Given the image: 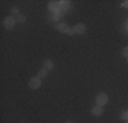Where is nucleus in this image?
<instances>
[{"instance_id":"obj_1","label":"nucleus","mask_w":128,"mask_h":123,"mask_svg":"<svg viewBox=\"0 0 128 123\" xmlns=\"http://www.w3.org/2000/svg\"><path fill=\"white\" fill-rule=\"evenodd\" d=\"M108 102H109V96H108L105 92H101V94H98L95 98V103H96L97 106L103 107L104 105L108 104Z\"/></svg>"},{"instance_id":"obj_2","label":"nucleus","mask_w":128,"mask_h":123,"mask_svg":"<svg viewBox=\"0 0 128 123\" xmlns=\"http://www.w3.org/2000/svg\"><path fill=\"white\" fill-rule=\"evenodd\" d=\"M16 18L14 16H7V17H5V19H4V22H2V25H4V27L5 29H7V30H12V29H14V26H15V24H16Z\"/></svg>"},{"instance_id":"obj_3","label":"nucleus","mask_w":128,"mask_h":123,"mask_svg":"<svg viewBox=\"0 0 128 123\" xmlns=\"http://www.w3.org/2000/svg\"><path fill=\"white\" fill-rule=\"evenodd\" d=\"M47 8H48V10L52 11L55 15L62 13V9H61V6H60L58 1H49L47 5Z\"/></svg>"},{"instance_id":"obj_4","label":"nucleus","mask_w":128,"mask_h":123,"mask_svg":"<svg viewBox=\"0 0 128 123\" xmlns=\"http://www.w3.org/2000/svg\"><path fill=\"white\" fill-rule=\"evenodd\" d=\"M41 79L38 78V76H33L29 80V87L31 89H39L41 87Z\"/></svg>"},{"instance_id":"obj_5","label":"nucleus","mask_w":128,"mask_h":123,"mask_svg":"<svg viewBox=\"0 0 128 123\" xmlns=\"http://www.w3.org/2000/svg\"><path fill=\"white\" fill-rule=\"evenodd\" d=\"M73 30H74V33H77V34H84L86 32L87 27H86V25L84 23H78V24H76L73 26Z\"/></svg>"},{"instance_id":"obj_6","label":"nucleus","mask_w":128,"mask_h":123,"mask_svg":"<svg viewBox=\"0 0 128 123\" xmlns=\"http://www.w3.org/2000/svg\"><path fill=\"white\" fill-rule=\"evenodd\" d=\"M104 113V110L102 106H94L93 108H92V114L94 115V116H101L102 114Z\"/></svg>"},{"instance_id":"obj_7","label":"nucleus","mask_w":128,"mask_h":123,"mask_svg":"<svg viewBox=\"0 0 128 123\" xmlns=\"http://www.w3.org/2000/svg\"><path fill=\"white\" fill-rule=\"evenodd\" d=\"M44 67L48 71H52L55 68V63H54L52 59H45V61H44Z\"/></svg>"},{"instance_id":"obj_8","label":"nucleus","mask_w":128,"mask_h":123,"mask_svg":"<svg viewBox=\"0 0 128 123\" xmlns=\"http://www.w3.org/2000/svg\"><path fill=\"white\" fill-rule=\"evenodd\" d=\"M68 27H69V25H68L66 23H58V24L56 25V29L58 30L61 33H65V32H66Z\"/></svg>"},{"instance_id":"obj_9","label":"nucleus","mask_w":128,"mask_h":123,"mask_svg":"<svg viewBox=\"0 0 128 123\" xmlns=\"http://www.w3.org/2000/svg\"><path fill=\"white\" fill-rule=\"evenodd\" d=\"M47 72H48V70H46L45 67L44 68H40L39 70V72H38V78H40V79H42V78H46L47 76Z\"/></svg>"},{"instance_id":"obj_10","label":"nucleus","mask_w":128,"mask_h":123,"mask_svg":"<svg viewBox=\"0 0 128 123\" xmlns=\"http://www.w3.org/2000/svg\"><path fill=\"white\" fill-rule=\"evenodd\" d=\"M10 14L12 16H18L20 15V8L17 7V6H13V7H10Z\"/></svg>"},{"instance_id":"obj_11","label":"nucleus","mask_w":128,"mask_h":123,"mask_svg":"<svg viewBox=\"0 0 128 123\" xmlns=\"http://www.w3.org/2000/svg\"><path fill=\"white\" fill-rule=\"evenodd\" d=\"M58 3H60V6H61V9H62V11L65 9L66 10L68 8H69V5H70V1H58Z\"/></svg>"},{"instance_id":"obj_12","label":"nucleus","mask_w":128,"mask_h":123,"mask_svg":"<svg viewBox=\"0 0 128 123\" xmlns=\"http://www.w3.org/2000/svg\"><path fill=\"white\" fill-rule=\"evenodd\" d=\"M120 119L122 121H127L128 120V110H125V111H122L121 112V114H120Z\"/></svg>"},{"instance_id":"obj_13","label":"nucleus","mask_w":128,"mask_h":123,"mask_svg":"<svg viewBox=\"0 0 128 123\" xmlns=\"http://www.w3.org/2000/svg\"><path fill=\"white\" fill-rule=\"evenodd\" d=\"M16 21L18 22V23H25V21H26V16L23 15V14H20L18 16L16 17Z\"/></svg>"},{"instance_id":"obj_14","label":"nucleus","mask_w":128,"mask_h":123,"mask_svg":"<svg viewBox=\"0 0 128 123\" xmlns=\"http://www.w3.org/2000/svg\"><path fill=\"white\" fill-rule=\"evenodd\" d=\"M122 56L125 58H127V61H128V46H126V47L122 48Z\"/></svg>"},{"instance_id":"obj_15","label":"nucleus","mask_w":128,"mask_h":123,"mask_svg":"<svg viewBox=\"0 0 128 123\" xmlns=\"http://www.w3.org/2000/svg\"><path fill=\"white\" fill-rule=\"evenodd\" d=\"M65 34H68V35H73V34H74V30H73V27H71V26L68 27Z\"/></svg>"},{"instance_id":"obj_16","label":"nucleus","mask_w":128,"mask_h":123,"mask_svg":"<svg viewBox=\"0 0 128 123\" xmlns=\"http://www.w3.org/2000/svg\"><path fill=\"white\" fill-rule=\"evenodd\" d=\"M121 6H122L124 8L128 9V0H126V1H124V2H122V3H121Z\"/></svg>"},{"instance_id":"obj_17","label":"nucleus","mask_w":128,"mask_h":123,"mask_svg":"<svg viewBox=\"0 0 128 123\" xmlns=\"http://www.w3.org/2000/svg\"><path fill=\"white\" fill-rule=\"evenodd\" d=\"M66 123H72V122H70V121H69V122H66Z\"/></svg>"},{"instance_id":"obj_18","label":"nucleus","mask_w":128,"mask_h":123,"mask_svg":"<svg viewBox=\"0 0 128 123\" xmlns=\"http://www.w3.org/2000/svg\"><path fill=\"white\" fill-rule=\"evenodd\" d=\"M126 123H128V120H127V121H126Z\"/></svg>"}]
</instances>
